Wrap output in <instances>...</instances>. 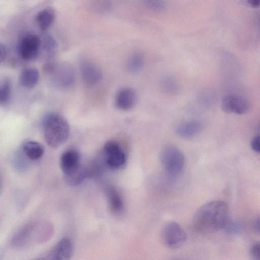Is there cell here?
<instances>
[{
    "mask_svg": "<svg viewBox=\"0 0 260 260\" xmlns=\"http://www.w3.org/2000/svg\"><path fill=\"white\" fill-rule=\"evenodd\" d=\"M39 232L38 225L35 223L24 225L14 235L11 241L12 245L17 248L27 247L37 240Z\"/></svg>",
    "mask_w": 260,
    "mask_h": 260,
    "instance_id": "obj_6",
    "label": "cell"
},
{
    "mask_svg": "<svg viewBox=\"0 0 260 260\" xmlns=\"http://www.w3.org/2000/svg\"><path fill=\"white\" fill-rule=\"evenodd\" d=\"M72 249L71 240L63 238L56 244L45 260H70Z\"/></svg>",
    "mask_w": 260,
    "mask_h": 260,
    "instance_id": "obj_11",
    "label": "cell"
},
{
    "mask_svg": "<svg viewBox=\"0 0 260 260\" xmlns=\"http://www.w3.org/2000/svg\"><path fill=\"white\" fill-rule=\"evenodd\" d=\"M160 160L165 172L172 176L180 173L185 164L183 154L178 148L173 145H167L162 149Z\"/></svg>",
    "mask_w": 260,
    "mask_h": 260,
    "instance_id": "obj_3",
    "label": "cell"
},
{
    "mask_svg": "<svg viewBox=\"0 0 260 260\" xmlns=\"http://www.w3.org/2000/svg\"><path fill=\"white\" fill-rule=\"evenodd\" d=\"M161 239L165 246L171 249L181 247L187 240V235L183 228L174 221H169L163 226Z\"/></svg>",
    "mask_w": 260,
    "mask_h": 260,
    "instance_id": "obj_4",
    "label": "cell"
},
{
    "mask_svg": "<svg viewBox=\"0 0 260 260\" xmlns=\"http://www.w3.org/2000/svg\"><path fill=\"white\" fill-rule=\"evenodd\" d=\"M41 43L43 46L44 49L49 53H51L54 51L56 47V43L55 40L50 35H45L42 40Z\"/></svg>",
    "mask_w": 260,
    "mask_h": 260,
    "instance_id": "obj_23",
    "label": "cell"
},
{
    "mask_svg": "<svg viewBox=\"0 0 260 260\" xmlns=\"http://www.w3.org/2000/svg\"><path fill=\"white\" fill-rule=\"evenodd\" d=\"M105 162L112 169L122 167L126 161V155L118 143L110 141L105 144L104 147Z\"/></svg>",
    "mask_w": 260,
    "mask_h": 260,
    "instance_id": "obj_5",
    "label": "cell"
},
{
    "mask_svg": "<svg viewBox=\"0 0 260 260\" xmlns=\"http://www.w3.org/2000/svg\"><path fill=\"white\" fill-rule=\"evenodd\" d=\"M80 70L83 80L88 85L96 84L102 78V72L99 67L90 61H82Z\"/></svg>",
    "mask_w": 260,
    "mask_h": 260,
    "instance_id": "obj_9",
    "label": "cell"
},
{
    "mask_svg": "<svg viewBox=\"0 0 260 260\" xmlns=\"http://www.w3.org/2000/svg\"><path fill=\"white\" fill-rule=\"evenodd\" d=\"M60 164L64 175L74 172L82 165L78 152L73 149L64 151L61 156Z\"/></svg>",
    "mask_w": 260,
    "mask_h": 260,
    "instance_id": "obj_10",
    "label": "cell"
},
{
    "mask_svg": "<svg viewBox=\"0 0 260 260\" xmlns=\"http://www.w3.org/2000/svg\"><path fill=\"white\" fill-rule=\"evenodd\" d=\"M144 62V57L141 53H135L128 58L126 68L131 73L138 72L143 67Z\"/></svg>",
    "mask_w": 260,
    "mask_h": 260,
    "instance_id": "obj_19",
    "label": "cell"
},
{
    "mask_svg": "<svg viewBox=\"0 0 260 260\" xmlns=\"http://www.w3.org/2000/svg\"><path fill=\"white\" fill-rule=\"evenodd\" d=\"M253 228L255 230V231L257 232H259V218H257L254 222V224H253Z\"/></svg>",
    "mask_w": 260,
    "mask_h": 260,
    "instance_id": "obj_29",
    "label": "cell"
},
{
    "mask_svg": "<svg viewBox=\"0 0 260 260\" xmlns=\"http://www.w3.org/2000/svg\"><path fill=\"white\" fill-rule=\"evenodd\" d=\"M55 19V12L51 8H46L37 14L36 21L40 28L43 30L47 29L53 23Z\"/></svg>",
    "mask_w": 260,
    "mask_h": 260,
    "instance_id": "obj_17",
    "label": "cell"
},
{
    "mask_svg": "<svg viewBox=\"0 0 260 260\" xmlns=\"http://www.w3.org/2000/svg\"><path fill=\"white\" fill-rule=\"evenodd\" d=\"M35 260H45V258H37V259H35Z\"/></svg>",
    "mask_w": 260,
    "mask_h": 260,
    "instance_id": "obj_30",
    "label": "cell"
},
{
    "mask_svg": "<svg viewBox=\"0 0 260 260\" xmlns=\"http://www.w3.org/2000/svg\"><path fill=\"white\" fill-rule=\"evenodd\" d=\"M11 94V83L8 80H5L0 86V104L6 103Z\"/></svg>",
    "mask_w": 260,
    "mask_h": 260,
    "instance_id": "obj_21",
    "label": "cell"
},
{
    "mask_svg": "<svg viewBox=\"0 0 260 260\" xmlns=\"http://www.w3.org/2000/svg\"><path fill=\"white\" fill-rule=\"evenodd\" d=\"M145 4L147 8L155 11H162L166 7L165 2L162 1H147L145 2Z\"/></svg>",
    "mask_w": 260,
    "mask_h": 260,
    "instance_id": "obj_24",
    "label": "cell"
},
{
    "mask_svg": "<svg viewBox=\"0 0 260 260\" xmlns=\"http://www.w3.org/2000/svg\"><path fill=\"white\" fill-rule=\"evenodd\" d=\"M246 2L252 7L256 8L259 5V1L258 0H248Z\"/></svg>",
    "mask_w": 260,
    "mask_h": 260,
    "instance_id": "obj_28",
    "label": "cell"
},
{
    "mask_svg": "<svg viewBox=\"0 0 260 260\" xmlns=\"http://www.w3.org/2000/svg\"><path fill=\"white\" fill-rule=\"evenodd\" d=\"M109 206L115 213H119L122 211L124 204L122 198L119 192L113 187H109L106 190Z\"/></svg>",
    "mask_w": 260,
    "mask_h": 260,
    "instance_id": "obj_16",
    "label": "cell"
},
{
    "mask_svg": "<svg viewBox=\"0 0 260 260\" xmlns=\"http://www.w3.org/2000/svg\"><path fill=\"white\" fill-rule=\"evenodd\" d=\"M202 128V124L199 121H188L177 125L175 128V133L181 138L190 139L197 135Z\"/></svg>",
    "mask_w": 260,
    "mask_h": 260,
    "instance_id": "obj_14",
    "label": "cell"
},
{
    "mask_svg": "<svg viewBox=\"0 0 260 260\" xmlns=\"http://www.w3.org/2000/svg\"><path fill=\"white\" fill-rule=\"evenodd\" d=\"M23 150L26 156L32 160L39 159L44 153L42 146L32 141L26 142L23 145Z\"/></svg>",
    "mask_w": 260,
    "mask_h": 260,
    "instance_id": "obj_18",
    "label": "cell"
},
{
    "mask_svg": "<svg viewBox=\"0 0 260 260\" xmlns=\"http://www.w3.org/2000/svg\"><path fill=\"white\" fill-rule=\"evenodd\" d=\"M45 140L50 147L57 148L68 139L70 127L66 119L55 112L47 114L43 120Z\"/></svg>",
    "mask_w": 260,
    "mask_h": 260,
    "instance_id": "obj_2",
    "label": "cell"
},
{
    "mask_svg": "<svg viewBox=\"0 0 260 260\" xmlns=\"http://www.w3.org/2000/svg\"><path fill=\"white\" fill-rule=\"evenodd\" d=\"M221 108L227 113L243 115L248 111L250 105L248 101L242 96L227 95L222 99Z\"/></svg>",
    "mask_w": 260,
    "mask_h": 260,
    "instance_id": "obj_8",
    "label": "cell"
},
{
    "mask_svg": "<svg viewBox=\"0 0 260 260\" xmlns=\"http://www.w3.org/2000/svg\"><path fill=\"white\" fill-rule=\"evenodd\" d=\"M0 186H1V181H0Z\"/></svg>",
    "mask_w": 260,
    "mask_h": 260,
    "instance_id": "obj_31",
    "label": "cell"
},
{
    "mask_svg": "<svg viewBox=\"0 0 260 260\" xmlns=\"http://www.w3.org/2000/svg\"><path fill=\"white\" fill-rule=\"evenodd\" d=\"M137 98V93L134 89L128 87H123L117 92L115 104L119 109L128 110L135 105Z\"/></svg>",
    "mask_w": 260,
    "mask_h": 260,
    "instance_id": "obj_13",
    "label": "cell"
},
{
    "mask_svg": "<svg viewBox=\"0 0 260 260\" xmlns=\"http://www.w3.org/2000/svg\"><path fill=\"white\" fill-rule=\"evenodd\" d=\"M41 46V39L36 34H28L21 39L19 45L20 56L25 60L35 59Z\"/></svg>",
    "mask_w": 260,
    "mask_h": 260,
    "instance_id": "obj_7",
    "label": "cell"
},
{
    "mask_svg": "<svg viewBox=\"0 0 260 260\" xmlns=\"http://www.w3.org/2000/svg\"><path fill=\"white\" fill-rule=\"evenodd\" d=\"M39 77V72L37 69L34 68H27L21 72L20 82L23 87L30 89L38 83Z\"/></svg>",
    "mask_w": 260,
    "mask_h": 260,
    "instance_id": "obj_15",
    "label": "cell"
},
{
    "mask_svg": "<svg viewBox=\"0 0 260 260\" xmlns=\"http://www.w3.org/2000/svg\"><path fill=\"white\" fill-rule=\"evenodd\" d=\"M75 79V72L71 66L62 64L57 68L55 82L60 88L65 89L70 88L73 85Z\"/></svg>",
    "mask_w": 260,
    "mask_h": 260,
    "instance_id": "obj_12",
    "label": "cell"
},
{
    "mask_svg": "<svg viewBox=\"0 0 260 260\" xmlns=\"http://www.w3.org/2000/svg\"><path fill=\"white\" fill-rule=\"evenodd\" d=\"M260 244L259 242L253 243L249 250L250 256L252 260H259Z\"/></svg>",
    "mask_w": 260,
    "mask_h": 260,
    "instance_id": "obj_25",
    "label": "cell"
},
{
    "mask_svg": "<svg viewBox=\"0 0 260 260\" xmlns=\"http://www.w3.org/2000/svg\"><path fill=\"white\" fill-rule=\"evenodd\" d=\"M162 88L170 95H175L178 93L179 85L177 81L170 76H167L162 81Z\"/></svg>",
    "mask_w": 260,
    "mask_h": 260,
    "instance_id": "obj_20",
    "label": "cell"
},
{
    "mask_svg": "<svg viewBox=\"0 0 260 260\" xmlns=\"http://www.w3.org/2000/svg\"><path fill=\"white\" fill-rule=\"evenodd\" d=\"M7 55V50L5 46L0 43V63L5 58Z\"/></svg>",
    "mask_w": 260,
    "mask_h": 260,
    "instance_id": "obj_27",
    "label": "cell"
},
{
    "mask_svg": "<svg viewBox=\"0 0 260 260\" xmlns=\"http://www.w3.org/2000/svg\"><path fill=\"white\" fill-rule=\"evenodd\" d=\"M229 207L222 200H214L201 206L193 218L194 229L201 233L216 232L223 228L229 220Z\"/></svg>",
    "mask_w": 260,
    "mask_h": 260,
    "instance_id": "obj_1",
    "label": "cell"
},
{
    "mask_svg": "<svg viewBox=\"0 0 260 260\" xmlns=\"http://www.w3.org/2000/svg\"><path fill=\"white\" fill-rule=\"evenodd\" d=\"M223 229L227 234L233 235L239 233L241 231L242 226L236 221L228 220Z\"/></svg>",
    "mask_w": 260,
    "mask_h": 260,
    "instance_id": "obj_22",
    "label": "cell"
},
{
    "mask_svg": "<svg viewBox=\"0 0 260 260\" xmlns=\"http://www.w3.org/2000/svg\"><path fill=\"white\" fill-rule=\"evenodd\" d=\"M251 149L255 152L259 153L260 151V139L259 136L257 135L252 138L250 142Z\"/></svg>",
    "mask_w": 260,
    "mask_h": 260,
    "instance_id": "obj_26",
    "label": "cell"
}]
</instances>
